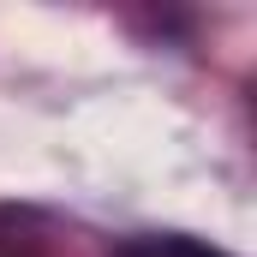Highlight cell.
<instances>
[{"label": "cell", "mask_w": 257, "mask_h": 257, "mask_svg": "<svg viewBox=\"0 0 257 257\" xmlns=\"http://www.w3.org/2000/svg\"><path fill=\"white\" fill-rule=\"evenodd\" d=\"M114 257H221V251H215V245H203V239H186V233H150V239L120 245Z\"/></svg>", "instance_id": "1"}]
</instances>
